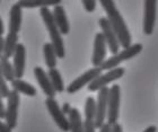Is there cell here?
Masks as SVG:
<instances>
[{"label":"cell","instance_id":"1","mask_svg":"<svg viewBox=\"0 0 158 132\" xmlns=\"http://www.w3.org/2000/svg\"><path fill=\"white\" fill-rule=\"evenodd\" d=\"M101 5L105 10L106 16H107L106 18L111 24V26H112L113 31H114V33H115L116 37H118L120 45L123 49H127L129 46H131V34H130V31L128 30V26H127L123 17H122V15L116 8L115 2L112 1V0H102Z\"/></svg>","mask_w":158,"mask_h":132},{"label":"cell","instance_id":"2","mask_svg":"<svg viewBox=\"0 0 158 132\" xmlns=\"http://www.w3.org/2000/svg\"><path fill=\"white\" fill-rule=\"evenodd\" d=\"M40 14H41V17H42L43 23L45 25L46 30L49 32L50 39H51V44H52L53 47H54L56 56L60 58V59H63L64 56H66L64 44H63L62 35H61L59 28L56 27V23H54L52 11H51L48 7H44V8H41V9H40Z\"/></svg>","mask_w":158,"mask_h":132},{"label":"cell","instance_id":"3","mask_svg":"<svg viewBox=\"0 0 158 132\" xmlns=\"http://www.w3.org/2000/svg\"><path fill=\"white\" fill-rule=\"evenodd\" d=\"M142 51V44L141 43H135L132 44L131 46H129L127 49H123L122 51H118L116 54L112 56L111 58H109L107 60H105L103 64L101 66L102 70H111L114 68H118V64L123 61L132 59L133 56H138L139 53Z\"/></svg>","mask_w":158,"mask_h":132},{"label":"cell","instance_id":"4","mask_svg":"<svg viewBox=\"0 0 158 132\" xmlns=\"http://www.w3.org/2000/svg\"><path fill=\"white\" fill-rule=\"evenodd\" d=\"M120 102H121V88L118 85H113L109 89V98H107V123L112 126L118 123L120 114Z\"/></svg>","mask_w":158,"mask_h":132},{"label":"cell","instance_id":"5","mask_svg":"<svg viewBox=\"0 0 158 132\" xmlns=\"http://www.w3.org/2000/svg\"><path fill=\"white\" fill-rule=\"evenodd\" d=\"M20 97L19 94L15 90H10L9 95L7 97V106L5 111V120L7 126L13 130L17 126L18 119V107H19Z\"/></svg>","mask_w":158,"mask_h":132},{"label":"cell","instance_id":"6","mask_svg":"<svg viewBox=\"0 0 158 132\" xmlns=\"http://www.w3.org/2000/svg\"><path fill=\"white\" fill-rule=\"evenodd\" d=\"M125 72V69L122 67H118L114 69L109 70L106 73H103L101 76H98L95 80H93L92 83L88 85V90L89 92H97L101 90L102 88L106 87L109 84H111L114 80L120 79Z\"/></svg>","mask_w":158,"mask_h":132},{"label":"cell","instance_id":"7","mask_svg":"<svg viewBox=\"0 0 158 132\" xmlns=\"http://www.w3.org/2000/svg\"><path fill=\"white\" fill-rule=\"evenodd\" d=\"M45 106L48 111H49L50 115L52 116L53 121L56 122V124L59 126L60 130H62L63 132H69L70 131V126L68 118L66 116V114H63L62 109L59 106L58 102L54 98L48 97L45 99Z\"/></svg>","mask_w":158,"mask_h":132},{"label":"cell","instance_id":"8","mask_svg":"<svg viewBox=\"0 0 158 132\" xmlns=\"http://www.w3.org/2000/svg\"><path fill=\"white\" fill-rule=\"evenodd\" d=\"M102 71L103 70L101 69L99 67L98 68H95V67H94L92 69L87 70V71H85V72L82 73L81 76H79L78 78H76L73 83H70L69 86L67 87L66 90L69 93V94H73V93L78 92V90H80L81 88H84L86 85H89L93 80H95L98 76H101V75H102Z\"/></svg>","mask_w":158,"mask_h":132},{"label":"cell","instance_id":"9","mask_svg":"<svg viewBox=\"0 0 158 132\" xmlns=\"http://www.w3.org/2000/svg\"><path fill=\"white\" fill-rule=\"evenodd\" d=\"M109 89L107 87H104L101 90H98L97 101H96V116H95V124L96 129H101L103 124L105 123L106 115H107V98H109Z\"/></svg>","mask_w":158,"mask_h":132},{"label":"cell","instance_id":"10","mask_svg":"<svg viewBox=\"0 0 158 132\" xmlns=\"http://www.w3.org/2000/svg\"><path fill=\"white\" fill-rule=\"evenodd\" d=\"M98 25L101 27V30H102V34L104 39H105L106 45L109 46L110 52L113 53V56H114L120 50V43H118V37H116L111 24H110V22L107 20L106 17H101L98 20Z\"/></svg>","mask_w":158,"mask_h":132},{"label":"cell","instance_id":"11","mask_svg":"<svg viewBox=\"0 0 158 132\" xmlns=\"http://www.w3.org/2000/svg\"><path fill=\"white\" fill-rule=\"evenodd\" d=\"M145 13H143V33L145 35H152L154 32L156 22V11L157 2L155 0H146L143 2Z\"/></svg>","mask_w":158,"mask_h":132},{"label":"cell","instance_id":"12","mask_svg":"<svg viewBox=\"0 0 158 132\" xmlns=\"http://www.w3.org/2000/svg\"><path fill=\"white\" fill-rule=\"evenodd\" d=\"M106 42L102 33H97L94 40V52H93L92 63L95 68H101L106 58Z\"/></svg>","mask_w":158,"mask_h":132},{"label":"cell","instance_id":"13","mask_svg":"<svg viewBox=\"0 0 158 132\" xmlns=\"http://www.w3.org/2000/svg\"><path fill=\"white\" fill-rule=\"evenodd\" d=\"M25 66H26V47L24 44L18 43L13 56V67L16 79L23 78L25 72Z\"/></svg>","mask_w":158,"mask_h":132},{"label":"cell","instance_id":"14","mask_svg":"<svg viewBox=\"0 0 158 132\" xmlns=\"http://www.w3.org/2000/svg\"><path fill=\"white\" fill-rule=\"evenodd\" d=\"M34 76L36 78L37 83H39L40 87L42 89V92L45 94L48 97H51V98H54L56 97V92L53 88L52 84H51V80H50L48 73L44 71L42 67H35L34 68Z\"/></svg>","mask_w":158,"mask_h":132},{"label":"cell","instance_id":"15","mask_svg":"<svg viewBox=\"0 0 158 132\" xmlns=\"http://www.w3.org/2000/svg\"><path fill=\"white\" fill-rule=\"evenodd\" d=\"M52 15H53L54 23H56V27L59 28L61 35H67V34L69 33L70 26H69L67 14L64 11V8L61 5H58V6H56L53 8Z\"/></svg>","mask_w":158,"mask_h":132},{"label":"cell","instance_id":"16","mask_svg":"<svg viewBox=\"0 0 158 132\" xmlns=\"http://www.w3.org/2000/svg\"><path fill=\"white\" fill-rule=\"evenodd\" d=\"M22 19H23V11L22 7L18 3H15L11 6L9 11V33L18 34L22 26Z\"/></svg>","mask_w":158,"mask_h":132},{"label":"cell","instance_id":"17","mask_svg":"<svg viewBox=\"0 0 158 132\" xmlns=\"http://www.w3.org/2000/svg\"><path fill=\"white\" fill-rule=\"evenodd\" d=\"M11 88L18 94H24V95L30 96V97H34L37 94L35 87L33 85H31V84L26 83V81H24L23 79L13 80L11 81Z\"/></svg>","mask_w":158,"mask_h":132},{"label":"cell","instance_id":"18","mask_svg":"<svg viewBox=\"0 0 158 132\" xmlns=\"http://www.w3.org/2000/svg\"><path fill=\"white\" fill-rule=\"evenodd\" d=\"M68 121L70 126V132H84V122L78 109L71 107L68 114Z\"/></svg>","mask_w":158,"mask_h":132},{"label":"cell","instance_id":"19","mask_svg":"<svg viewBox=\"0 0 158 132\" xmlns=\"http://www.w3.org/2000/svg\"><path fill=\"white\" fill-rule=\"evenodd\" d=\"M18 5H19L22 8H44V7L50 6L56 7L58 5H61V1L60 0H20L18 1Z\"/></svg>","mask_w":158,"mask_h":132},{"label":"cell","instance_id":"20","mask_svg":"<svg viewBox=\"0 0 158 132\" xmlns=\"http://www.w3.org/2000/svg\"><path fill=\"white\" fill-rule=\"evenodd\" d=\"M18 44V34L9 33L7 34L6 39H5V51H3V56L7 59H10L15 53V50Z\"/></svg>","mask_w":158,"mask_h":132},{"label":"cell","instance_id":"21","mask_svg":"<svg viewBox=\"0 0 158 132\" xmlns=\"http://www.w3.org/2000/svg\"><path fill=\"white\" fill-rule=\"evenodd\" d=\"M43 54H44V60L45 64L49 69H53L56 66V53L54 51V47L51 43H45L43 45Z\"/></svg>","mask_w":158,"mask_h":132},{"label":"cell","instance_id":"22","mask_svg":"<svg viewBox=\"0 0 158 132\" xmlns=\"http://www.w3.org/2000/svg\"><path fill=\"white\" fill-rule=\"evenodd\" d=\"M48 76H49L50 80H51V84H52L53 88H54V90L56 93H62L64 90V84H63L62 76H61L60 71L56 68L49 69Z\"/></svg>","mask_w":158,"mask_h":132},{"label":"cell","instance_id":"23","mask_svg":"<svg viewBox=\"0 0 158 132\" xmlns=\"http://www.w3.org/2000/svg\"><path fill=\"white\" fill-rule=\"evenodd\" d=\"M0 68H1V72H2L3 77L7 81H13L16 79L15 77V71H14L13 63L10 62L9 59H7L5 56L0 58Z\"/></svg>","mask_w":158,"mask_h":132},{"label":"cell","instance_id":"24","mask_svg":"<svg viewBox=\"0 0 158 132\" xmlns=\"http://www.w3.org/2000/svg\"><path fill=\"white\" fill-rule=\"evenodd\" d=\"M84 112H85V119L95 120V116H96V101L94 99V97L89 96V97H87V98H86Z\"/></svg>","mask_w":158,"mask_h":132},{"label":"cell","instance_id":"25","mask_svg":"<svg viewBox=\"0 0 158 132\" xmlns=\"http://www.w3.org/2000/svg\"><path fill=\"white\" fill-rule=\"evenodd\" d=\"M9 93L10 90L8 88V85H7V80L5 79V77L1 72V68H0V94L2 96V98H7Z\"/></svg>","mask_w":158,"mask_h":132},{"label":"cell","instance_id":"26","mask_svg":"<svg viewBox=\"0 0 158 132\" xmlns=\"http://www.w3.org/2000/svg\"><path fill=\"white\" fill-rule=\"evenodd\" d=\"M95 131H96L95 120L85 119V121H84V132H95Z\"/></svg>","mask_w":158,"mask_h":132},{"label":"cell","instance_id":"27","mask_svg":"<svg viewBox=\"0 0 158 132\" xmlns=\"http://www.w3.org/2000/svg\"><path fill=\"white\" fill-rule=\"evenodd\" d=\"M81 3H82V7L85 8V10L88 11V13H93L96 9L95 0H82Z\"/></svg>","mask_w":158,"mask_h":132},{"label":"cell","instance_id":"28","mask_svg":"<svg viewBox=\"0 0 158 132\" xmlns=\"http://www.w3.org/2000/svg\"><path fill=\"white\" fill-rule=\"evenodd\" d=\"M5 111H6V106L3 104V98L0 94V119H5Z\"/></svg>","mask_w":158,"mask_h":132},{"label":"cell","instance_id":"29","mask_svg":"<svg viewBox=\"0 0 158 132\" xmlns=\"http://www.w3.org/2000/svg\"><path fill=\"white\" fill-rule=\"evenodd\" d=\"M0 132H11V129L7 126V123L2 122L1 120H0Z\"/></svg>","mask_w":158,"mask_h":132},{"label":"cell","instance_id":"30","mask_svg":"<svg viewBox=\"0 0 158 132\" xmlns=\"http://www.w3.org/2000/svg\"><path fill=\"white\" fill-rule=\"evenodd\" d=\"M111 132H123V129H122V126L118 124V123H115L111 126Z\"/></svg>","mask_w":158,"mask_h":132},{"label":"cell","instance_id":"31","mask_svg":"<svg viewBox=\"0 0 158 132\" xmlns=\"http://www.w3.org/2000/svg\"><path fill=\"white\" fill-rule=\"evenodd\" d=\"M3 51H5V39L0 36V58L3 56Z\"/></svg>","mask_w":158,"mask_h":132},{"label":"cell","instance_id":"32","mask_svg":"<svg viewBox=\"0 0 158 132\" xmlns=\"http://www.w3.org/2000/svg\"><path fill=\"white\" fill-rule=\"evenodd\" d=\"M61 109H62L63 114H69L70 109H71V107H70V104H69V103H64Z\"/></svg>","mask_w":158,"mask_h":132},{"label":"cell","instance_id":"33","mask_svg":"<svg viewBox=\"0 0 158 132\" xmlns=\"http://www.w3.org/2000/svg\"><path fill=\"white\" fill-rule=\"evenodd\" d=\"M99 132H111V126L109 123H104L102 128L99 129Z\"/></svg>","mask_w":158,"mask_h":132},{"label":"cell","instance_id":"34","mask_svg":"<svg viewBox=\"0 0 158 132\" xmlns=\"http://www.w3.org/2000/svg\"><path fill=\"white\" fill-rule=\"evenodd\" d=\"M3 33H5V26H3V22L0 17V36H2Z\"/></svg>","mask_w":158,"mask_h":132},{"label":"cell","instance_id":"35","mask_svg":"<svg viewBox=\"0 0 158 132\" xmlns=\"http://www.w3.org/2000/svg\"><path fill=\"white\" fill-rule=\"evenodd\" d=\"M156 131H157V128H156L155 126H148L143 132H156Z\"/></svg>","mask_w":158,"mask_h":132}]
</instances>
